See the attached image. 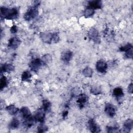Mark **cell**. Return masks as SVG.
<instances>
[{
	"label": "cell",
	"mask_w": 133,
	"mask_h": 133,
	"mask_svg": "<svg viewBox=\"0 0 133 133\" xmlns=\"http://www.w3.org/2000/svg\"><path fill=\"white\" fill-rule=\"evenodd\" d=\"M132 48V46L131 44L130 43H128L127 44L125 45V46H123L122 47H121L120 48H119V50L120 51H127V50H129L130 49Z\"/></svg>",
	"instance_id": "cell-29"
},
{
	"label": "cell",
	"mask_w": 133,
	"mask_h": 133,
	"mask_svg": "<svg viewBox=\"0 0 133 133\" xmlns=\"http://www.w3.org/2000/svg\"><path fill=\"white\" fill-rule=\"evenodd\" d=\"M88 99V98L87 96H86L85 94H81L79 95L78 99L77 100V102L78 104V105L81 108L84 107V104L87 102Z\"/></svg>",
	"instance_id": "cell-12"
},
{
	"label": "cell",
	"mask_w": 133,
	"mask_h": 133,
	"mask_svg": "<svg viewBox=\"0 0 133 133\" xmlns=\"http://www.w3.org/2000/svg\"><path fill=\"white\" fill-rule=\"evenodd\" d=\"M96 68L99 72L103 73L106 72L108 69V64L104 61L100 60L97 62Z\"/></svg>",
	"instance_id": "cell-5"
},
{
	"label": "cell",
	"mask_w": 133,
	"mask_h": 133,
	"mask_svg": "<svg viewBox=\"0 0 133 133\" xmlns=\"http://www.w3.org/2000/svg\"><path fill=\"white\" fill-rule=\"evenodd\" d=\"M72 55L73 54L71 51L69 50H66L62 52L61 55V59L64 63H68L71 60Z\"/></svg>",
	"instance_id": "cell-11"
},
{
	"label": "cell",
	"mask_w": 133,
	"mask_h": 133,
	"mask_svg": "<svg viewBox=\"0 0 133 133\" xmlns=\"http://www.w3.org/2000/svg\"><path fill=\"white\" fill-rule=\"evenodd\" d=\"M6 110H7V112L11 115L16 114L19 110L13 104H10V105H8V107H7Z\"/></svg>",
	"instance_id": "cell-18"
},
{
	"label": "cell",
	"mask_w": 133,
	"mask_h": 133,
	"mask_svg": "<svg viewBox=\"0 0 133 133\" xmlns=\"http://www.w3.org/2000/svg\"><path fill=\"white\" fill-rule=\"evenodd\" d=\"M88 127L89 130L92 132H98L100 131V128L96 124V122L93 119H90L88 122Z\"/></svg>",
	"instance_id": "cell-8"
},
{
	"label": "cell",
	"mask_w": 133,
	"mask_h": 133,
	"mask_svg": "<svg viewBox=\"0 0 133 133\" xmlns=\"http://www.w3.org/2000/svg\"><path fill=\"white\" fill-rule=\"evenodd\" d=\"M1 16L6 19L12 20L17 18L19 15V10L17 8H8L6 7H1Z\"/></svg>",
	"instance_id": "cell-1"
},
{
	"label": "cell",
	"mask_w": 133,
	"mask_h": 133,
	"mask_svg": "<svg viewBox=\"0 0 133 133\" xmlns=\"http://www.w3.org/2000/svg\"><path fill=\"white\" fill-rule=\"evenodd\" d=\"M8 84V81L7 78L3 76L1 78V82H0V88L2 90L4 88H5Z\"/></svg>",
	"instance_id": "cell-26"
},
{
	"label": "cell",
	"mask_w": 133,
	"mask_h": 133,
	"mask_svg": "<svg viewBox=\"0 0 133 133\" xmlns=\"http://www.w3.org/2000/svg\"><path fill=\"white\" fill-rule=\"evenodd\" d=\"M88 37L96 43H99L100 42V39L99 36V33L98 30L95 28H91L88 32Z\"/></svg>",
	"instance_id": "cell-3"
},
{
	"label": "cell",
	"mask_w": 133,
	"mask_h": 133,
	"mask_svg": "<svg viewBox=\"0 0 133 133\" xmlns=\"http://www.w3.org/2000/svg\"><path fill=\"white\" fill-rule=\"evenodd\" d=\"M15 70L14 66L9 63L4 64L1 66V72H10L13 71Z\"/></svg>",
	"instance_id": "cell-16"
},
{
	"label": "cell",
	"mask_w": 133,
	"mask_h": 133,
	"mask_svg": "<svg viewBox=\"0 0 133 133\" xmlns=\"http://www.w3.org/2000/svg\"><path fill=\"white\" fill-rule=\"evenodd\" d=\"M36 122L34 116H32L31 115L30 116L24 118V124L28 127H30L32 125H34Z\"/></svg>",
	"instance_id": "cell-13"
},
{
	"label": "cell",
	"mask_w": 133,
	"mask_h": 133,
	"mask_svg": "<svg viewBox=\"0 0 133 133\" xmlns=\"http://www.w3.org/2000/svg\"><path fill=\"white\" fill-rule=\"evenodd\" d=\"M104 111L108 116L111 117H113L115 114V109L114 107L110 103L106 104L104 108Z\"/></svg>",
	"instance_id": "cell-10"
},
{
	"label": "cell",
	"mask_w": 133,
	"mask_h": 133,
	"mask_svg": "<svg viewBox=\"0 0 133 133\" xmlns=\"http://www.w3.org/2000/svg\"><path fill=\"white\" fill-rule=\"evenodd\" d=\"M118 129V127L116 125H113L112 126H108L107 127V130L108 132H117Z\"/></svg>",
	"instance_id": "cell-28"
},
{
	"label": "cell",
	"mask_w": 133,
	"mask_h": 133,
	"mask_svg": "<svg viewBox=\"0 0 133 133\" xmlns=\"http://www.w3.org/2000/svg\"><path fill=\"white\" fill-rule=\"evenodd\" d=\"M44 64L41 59H34L30 63V67L31 70L34 72H37Z\"/></svg>",
	"instance_id": "cell-4"
},
{
	"label": "cell",
	"mask_w": 133,
	"mask_h": 133,
	"mask_svg": "<svg viewBox=\"0 0 133 133\" xmlns=\"http://www.w3.org/2000/svg\"><path fill=\"white\" fill-rule=\"evenodd\" d=\"M90 92L94 95H98L101 94V90L99 87L93 86L91 88Z\"/></svg>",
	"instance_id": "cell-27"
},
{
	"label": "cell",
	"mask_w": 133,
	"mask_h": 133,
	"mask_svg": "<svg viewBox=\"0 0 133 133\" xmlns=\"http://www.w3.org/2000/svg\"><path fill=\"white\" fill-rule=\"evenodd\" d=\"M51 108V103L47 100H44L43 101L42 108L45 112H48L50 110Z\"/></svg>",
	"instance_id": "cell-21"
},
{
	"label": "cell",
	"mask_w": 133,
	"mask_h": 133,
	"mask_svg": "<svg viewBox=\"0 0 133 133\" xmlns=\"http://www.w3.org/2000/svg\"><path fill=\"white\" fill-rule=\"evenodd\" d=\"M47 127L45 125H41L39 126L37 128V131L39 132H45L47 130Z\"/></svg>",
	"instance_id": "cell-30"
},
{
	"label": "cell",
	"mask_w": 133,
	"mask_h": 133,
	"mask_svg": "<svg viewBox=\"0 0 133 133\" xmlns=\"http://www.w3.org/2000/svg\"><path fill=\"white\" fill-rule=\"evenodd\" d=\"M83 75L87 77H90L92 76V70L90 67H86L83 71Z\"/></svg>",
	"instance_id": "cell-20"
},
{
	"label": "cell",
	"mask_w": 133,
	"mask_h": 133,
	"mask_svg": "<svg viewBox=\"0 0 133 133\" xmlns=\"http://www.w3.org/2000/svg\"><path fill=\"white\" fill-rule=\"evenodd\" d=\"M20 113L21 114L22 116H23L24 118H26L31 115L30 111L29 109V108L25 107H23L21 108Z\"/></svg>",
	"instance_id": "cell-19"
},
{
	"label": "cell",
	"mask_w": 133,
	"mask_h": 133,
	"mask_svg": "<svg viewBox=\"0 0 133 133\" xmlns=\"http://www.w3.org/2000/svg\"><path fill=\"white\" fill-rule=\"evenodd\" d=\"M125 56L127 58H132L133 56V49L132 48L130 49L125 52Z\"/></svg>",
	"instance_id": "cell-31"
},
{
	"label": "cell",
	"mask_w": 133,
	"mask_h": 133,
	"mask_svg": "<svg viewBox=\"0 0 133 133\" xmlns=\"http://www.w3.org/2000/svg\"><path fill=\"white\" fill-rule=\"evenodd\" d=\"M31 77V74L30 72L24 71L21 75V79L23 81H29Z\"/></svg>",
	"instance_id": "cell-24"
},
{
	"label": "cell",
	"mask_w": 133,
	"mask_h": 133,
	"mask_svg": "<svg viewBox=\"0 0 133 133\" xmlns=\"http://www.w3.org/2000/svg\"><path fill=\"white\" fill-rule=\"evenodd\" d=\"M40 38L43 42L50 44L52 41V34L49 32H42L40 34Z\"/></svg>",
	"instance_id": "cell-7"
},
{
	"label": "cell",
	"mask_w": 133,
	"mask_h": 133,
	"mask_svg": "<svg viewBox=\"0 0 133 133\" xmlns=\"http://www.w3.org/2000/svg\"><path fill=\"white\" fill-rule=\"evenodd\" d=\"M59 40V35L57 33H52V41L55 42H58Z\"/></svg>",
	"instance_id": "cell-32"
},
{
	"label": "cell",
	"mask_w": 133,
	"mask_h": 133,
	"mask_svg": "<svg viewBox=\"0 0 133 133\" xmlns=\"http://www.w3.org/2000/svg\"><path fill=\"white\" fill-rule=\"evenodd\" d=\"M95 13L94 9L88 7L85 9L84 11V15L85 17H89L92 16Z\"/></svg>",
	"instance_id": "cell-22"
},
{
	"label": "cell",
	"mask_w": 133,
	"mask_h": 133,
	"mask_svg": "<svg viewBox=\"0 0 133 133\" xmlns=\"http://www.w3.org/2000/svg\"><path fill=\"white\" fill-rule=\"evenodd\" d=\"M89 7L95 9H100L102 7V2L101 1H91L88 3Z\"/></svg>",
	"instance_id": "cell-14"
},
{
	"label": "cell",
	"mask_w": 133,
	"mask_h": 133,
	"mask_svg": "<svg viewBox=\"0 0 133 133\" xmlns=\"http://www.w3.org/2000/svg\"><path fill=\"white\" fill-rule=\"evenodd\" d=\"M113 94L116 97L117 99H121L122 97H123L124 95L123 89L121 87H116L114 88L113 91Z\"/></svg>",
	"instance_id": "cell-17"
},
{
	"label": "cell",
	"mask_w": 133,
	"mask_h": 133,
	"mask_svg": "<svg viewBox=\"0 0 133 133\" xmlns=\"http://www.w3.org/2000/svg\"><path fill=\"white\" fill-rule=\"evenodd\" d=\"M21 43V41L17 37H11L8 41V46L11 48L15 49L17 48Z\"/></svg>",
	"instance_id": "cell-9"
},
{
	"label": "cell",
	"mask_w": 133,
	"mask_h": 133,
	"mask_svg": "<svg viewBox=\"0 0 133 133\" xmlns=\"http://www.w3.org/2000/svg\"><path fill=\"white\" fill-rule=\"evenodd\" d=\"M45 116V111L43 110V108L38 109L34 115V117L35 118L36 121L43 123L44 121Z\"/></svg>",
	"instance_id": "cell-6"
},
{
	"label": "cell",
	"mask_w": 133,
	"mask_h": 133,
	"mask_svg": "<svg viewBox=\"0 0 133 133\" xmlns=\"http://www.w3.org/2000/svg\"><path fill=\"white\" fill-rule=\"evenodd\" d=\"M19 125V121L17 118H14L9 124V127L11 129H15L18 127Z\"/></svg>",
	"instance_id": "cell-23"
},
{
	"label": "cell",
	"mask_w": 133,
	"mask_h": 133,
	"mask_svg": "<svg viewBox=\"0 0 133 133\" xmlns=\"http://www.w3.org/2000/svg\"><path fill=\"white\" fill-rule=\"evenodd\" d=\"M132 89H133V88H132V83H131L129 85L128 87V92H130V93H132Z\"/></svg>",
	"instance_id": "cell-34"
},
{
	"label": "cell",
	"mask_w": 133,
	"mask_h": 133,
	"mask_svg": "<svg viewBox=\"0 0 133 133\" xmlns=\"http://www.w3.org/2000/svg\"><path fill=\"white\" fill-rule=\"evenodd\" d=\"M41 60L42 61L44 65L50 62L51 60V57L49 54H45L41 58Z\"/></svg>",
	"instance_id": "cell-25"
},
{
	"label": "cell",
	"mask_w": 133,
	"mask_h": 133,
	"mask_svg": "<svg viewBox=\"0 0 133 133\" xmlns=\"http://www.w3.org/2000/svg\"><path fill=\"white\" fill-rule=\"evenodd\" d=\"M34 5L30 7L24 15V19L26 21H30L38 15V6L39 5V2L36 1Z\"/></svg>",
	"instance_id": "cell-2"
},
{
	"label": "cell",
	"mask_w": 133,
	"mask_h": 133,
	"mask_svg": "<svg viewBox=\"0 0 133 133\" xmlns=\"http://www.w3.org/2000/svg\"><path fill=\"white\" fill-rule=\"evenodd\" d=\"M133 127V121L131 119H127L124 123V129L125 132H129Z\"/></svg>",
	"instance_id": "cell-15"
},
{
	"label": "cell",
	"mask_w": 133,
	"mask_h": 133,
	"mask_svg": "<svg viewBox=\"0 0 133 133\" xmlns=\"http://www.w3.org/2000/svg\"><path fill=\"white\" fill-rule=\"evenodd\" d=\"M10 31L12 33H15L17 32V27L16 25H13L11 29H10Z\"/></svg>",
	"instance_id": "cell-33"
}]
</instances>
